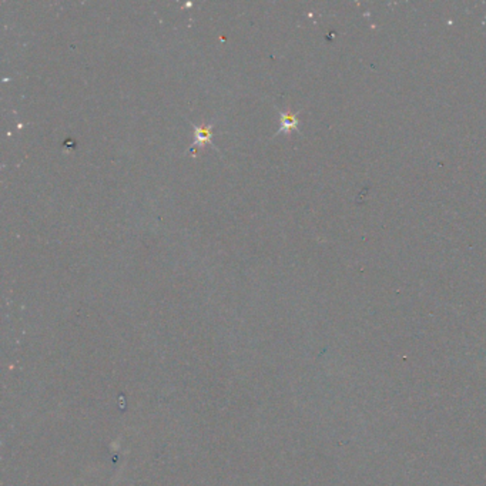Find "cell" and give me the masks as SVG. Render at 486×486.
Returning a JSON list of instances; mask_svg holds the SVG:
<instances>
[{"label": "cell", "instance_id": "1", "mask_svg": "<svg viewBox=\"0 0 486 486\" xmlns=\"http://www.w3.org/2000/svg\"><path fill=\"white\" fill-rule=\"evenodd\" d=\"M203 144H212L211 126H198L194 129V143L191 145V148H194V145L200 147Z\"/></svg>", "mask_w": 486, "mask_h": 486}, {"label": "cell", "instance_id": "2", "mask_svg": "<svg viewBox=\"0 0 486 486\" xmlns=\"http://www.w3.org/2000/svg\"><path fill=\"white\" fill-rule=\"evenodd\" d=\"M298 129V118L295 114H292L291 111H284L281 113V127L278 133H290L291 130H297ZM277 133V134H278Z\"/></svg>", "mask_w": 486, "mask_h": 486}]
</instances>
